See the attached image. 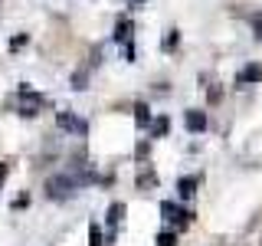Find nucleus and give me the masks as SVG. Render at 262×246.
Here are the masks:
<instances>
[{
  "mask_svg": "<svg viewBox=\"0 0 262 246\" xmlns=\"http://www.w3.org/2000/svg\"><path fill=\"white\" fill-rule=\"evenodd\" d=\"M46 191H49V197H56V200H62V197H69L72 191H76V177H69V174H59V177H49Z\"/></svg>",
  "mask_w": 262,
  "mask_h": 246,
  "instance_id": "nucleus-1",
  "label": "nucleus"
},
{
  "mask_svg": "<svg viewBox=\"0 0 262 246\" xmlns=\"http://www.w3.org/2000/svg\"><path fill=\"white\" fill-rule=\"evenodd\" d=\"M39 105H43V95L30 92V89H20V112L23 115H36Z\"/></svg>",
  "mask_w": 262,
  "mask_h": 246,
  "instance_id": "nucleus-2",
  "label": "nucleus"
},
{
  "mask_svg": "<svg viewBox=\"0 0 262 246\" xmlns=\"http://www.w3.org/2000/svg\"><path fill=\"white\" fill-rule=\"evenodd\" d=\"M184 125L190 128V131H196V135H200V131H207V125H210V121H207V115H203L200 109H190V112L184 115Z\"/></svg>",
  "mask_w": 262,
  "mask_h": 246,
  "instance_id": "nucleus-3",
  "label": "nucleus"
},
{
  "mask_svg": "<svg viewBox=\"0 0 262 246\" xmlns=\"http://www.w3.org/2000/svg\"><path fill=\"white\" fill-rule=\"evenodd\" d=\"M59 128H66V131H76V135H85V121L82 118H76V115H66V112H59Z\"/></svg>",
  "mask_w": 262,
  "mask_h": 246,
  "instance_id": "nucleus-4",
  "label": "nucleus"
},
{
  "mask_svg": "<svg viewBox=\"0 0 262 246\" xmlns=\"http://www.w3.org/2000/svg\"><path fill=\"white\" fill-rule=\"evenodd\" d=\"M161 213H164L167 220H177V223H187V217H190L187 210H180L177 203H170V200H164V203H161Z\"/></svg>",
  "mask_w": 262,
  "mask_h": 246,
  "instance_id": "nucleus-5",
  "label": "nucleus"
},
{
  "mask_svg": "<svg viewBox=\"0 0 262 246\" xmlns=\"http://www.w3.org/2000/svg\"><path fill=\"white\" fill-rule=\"evenodd\" d=\"M262 79V66H246V69L236 76V86H246V82H259Z\"/></svg>",
  "mask_w": 262,
  "mask_h": 246,
  "instance_id": "nucleus-6",
  "label": "nucleus"
},
{
  "mask_svg": "<svg viewBox=\"0 0 262 246\" xmlns=\"http://www.w3.org/2000/svg\"><path fill=\"white\" fill-rule=\"evenodd\" d=\"M177 191H180V197H193V191H196V177H180L177 180Z\"/></svg>",
  "mask_w": 262,
  "mask_h": 246,
  "instance_id": "nucleus-7",
  "label": "nucleus"
},
{
  "mask_svg": "<svg viewBox=\"0 0 262 246\" xmlns=\"http://www.w3.org/2000/svg\"><path fill=\"white\" fill-rule=\"evenodd\" d=\"M121 217H125V203H112V210H108V227H118Z\"/></svg>",
  "mask_w": 262,
  "mask_h": 246,
  "instance_id": "nucleus-8",
  "label": "nucleus"
},
{
  "mask_svg": "<svg viewBox=\"0 0 262 246\" xmlns=\"http://www.w3.org/2000/svg\"><path fill=\"white\" fill-rule=\"evenodd\" d=\"M89 246H102V230H98L95 223L89 227Z\"/></svg>",
  "mask_w": 262,
  "mask_h": 246,
  "instance_id": "nucleus-9",
  "label": "nucleus"
},
{
  "mask_svg": "<svg viewBox=\"0 0 262 246\" xmlns=\"http://www.w3.org/2000/svg\"><path fill=\"white\" fill-rule=\"evenodd\" d=\"M135 118H138V125H147V105L144 102L135 105Z\"/></svg>",
  "mask_w": 262,
  "mask_h": 246,
  "instance_id": "nucleus-10",
  "label": "nucleus"
},
{
  "mask_svg": "<svg viewBox=\"0 0 262 246\" xmlns=\"http://www.w3.org/2000/svg\"><path fill=\"white\" fill-rule=\"evenodd\" d=\"M128 33H131V23H128V20H121V23H118V30H115V39H128Z\"/></svg>",
  "mask_w": 262,
  "mask_h": 246,
  "instance_id": "nucleus-11",
  "label": "nucleus"
},
{
  "mask_svg": "<svg viewBox=\"0 0 262 246\" xmlns=\"http://www.w3.org/2000/svg\"><path fill=\"white\" fill-rule=\"evenodd\" d=\"M174 243H177L174 233H158V246H174Z\"/></svg>",
  "mask_w": 262,
  "mask_h": 246,
  "instance_id": "nucleus-12",
  "label": "nucleus"
},
{
  "mask_svg": "<svg viewBox=\"0 0 262 246\" xmlns=\"http://www.w3.org/2000/svg\"><path fill=\"white\" fill-rule=\"evenodd\" d=\"M164 131H167V118H158L154 121V135H164Z\"/></svg>",
  "mask_w": 262,
  "mask_h": 246,
  "instance_id": "nucleus-13",
  "label": "nucleus"
},
{
  "mask_svg": "<svg viewBox=\"0 0 262 246\" xmlns=\"http://www.w3.org/2000/svg\"><path fill=\"white\" fill-rule=\"evenodd\" d=\"M252 30H256V39H262V16H252Z\"/></svg>",
  "mask_w": 262,
  "mask_h": 246,
  "instance_id": "nucleus-14",
  "label": "nucleus"
},
{
  "mask_svg": "<svg viewBox=\"0 0 262 246\" xmlns=\"http://www.w3.org/2000/svg\"><path fill=\"white\" fill-rule=\"evenodd\" d=\"M174 43H177V30H170V33H167V39H164V46L170 49V46H174Z\"/></svg>",
  "mask_w": 262,
  "mask_h": 246,
  "instance_id": "nucleus-15",
  "label": "nucleus"
},
{
  "mask_svg": "<svg viewBox=\"0 0 262 246\" xmlns=\"http://www.w3.org/2000/svg\"><path fill=\"white\" fill-rule=\"evenodd\" d=\"M23 43H27V36H13V39H10V49H20Z\"/></svg>",
  "mask_w": 262,
  "mask_h": 246,
  "instance_id": "nucleus-16",
  "label": "nucleus"
},
{
  "mask_svg": "<svg viewBox=\"0 0 262 246\" xmlns=\"http://www.w3.org/2000/svg\"><path fill=\"white\" fill-rule=\"evenodd\" d=\"M4 174H7V168H4V164H0V180H4Z\"/></svg>",
  "mask_w": 262,
  "mask_h": 246,
  "instance_id": "nucleus-17",
  "label": "nucleus"
}]
</instances>
